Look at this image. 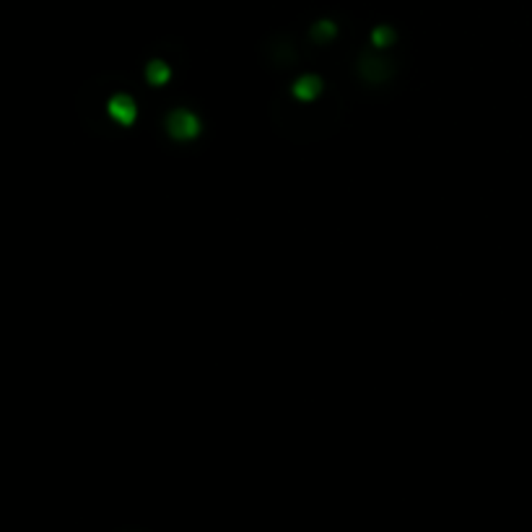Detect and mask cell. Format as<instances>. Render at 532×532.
I'll use <instances>...</instances> for the list:
<instances>
[{"label": "cell", "mask_w": 532, "mask_h": 532, "mask_svg": "<svg viewBox=\"0 0 532 532\" xmlns=\"http://www.w3.org/2000/svg\"><path fill=\"white\" fill-rule=\"evenodd\" d=\"M107 114H110L117 125H133L135 117H138V104L130 99L128 94H114L110 101H107Z\"/></svg>", "instance_id": "7a4b0ae2"}, {"label": "cell", "mask_w": 532, "mask_h": 532, "mask_svg": "<svg viewBox=\"0 0 532 532\" xmlns=\"http://www.w3.org/2000/svg\"><path fill=\"white\" fill-rule=\"evenodd\" d=\"M335 31H338V29H335L332 21H320V24L312 29V37L317 39V42H327V39L335 37Z\"/></svg>", "instance_id": "5b68a950"}, {"label": "cell", "mask_w": 532, "mask_h": 532, "mask_svg": "<svg viewBox=\"0 0 532 532\" xmlns=\"http://www.w3.org/2000/svg\"><path fill=\"white\" fill-rule=\"evenodd\" d=\"M322 91V81L317 78V75H302L299 81H294V86H291V94H294V99L296 101H302V104H306V101H314L317 96H320Z\"/></svg>", "instance_id": "3957f363"}, {"label": "cell", "mask_w": 532, "mask_h": 532, "mask_svg": "<svg viewBox=\"0 0 532 532\" xmlns=\"http://www.w3.org/2000/svg\"><path fill=\"white\" fill-rule=\"evenodd\" d=\"M200 117L190 110H175L169 112V117H166V133L175 140H195L200 135Z\"/></svg>", "instance_id": "6da1fadb"}, {"label": "cell", "mask_w": 532, "mask_h": 532, "mask_svg": "<svg viewBox=\"0 0 532 532\" xmlns=\"http://www.w3.org/2000/svg\"><path fill=\"white\" fill-rule=\"evenodd\" d=\"M364 75H371L374 81H382L387 75L385 63H379V60H364Z\"/></svg>", "instance_id": "52a82bcc"}, {"label": "cell", "mask_w": 532, "mask_h": 532, "mask_svg": "<svg viewBox=\"0 0 532 532\" xmlns=\"http://www.w3.org/2000/svg\"><path fill=\"white\" fill-rule=\"evenodd\" d=\"M169 75H172V71H169V65H166L164 60H151V63L146 65V78L151 86H164V83H169Z\"/></svg>", "instance_id": "277c9868"}, {"label": "cell", "mask_w": 532, "mask_h": 532, "mask_svg": "<svg viewBox=\"0 0 532 532\" xmlns=\"http://www.w3.org/2000/svg\"><path fill=\"white\" fill-rule=\"evenodd\" d=\"M392 42H394L392 29L376 27L374 31H371V45H374V47H387V45H392Z\"/></svg>", "instance_id": "8992f818"}]
</instances>
